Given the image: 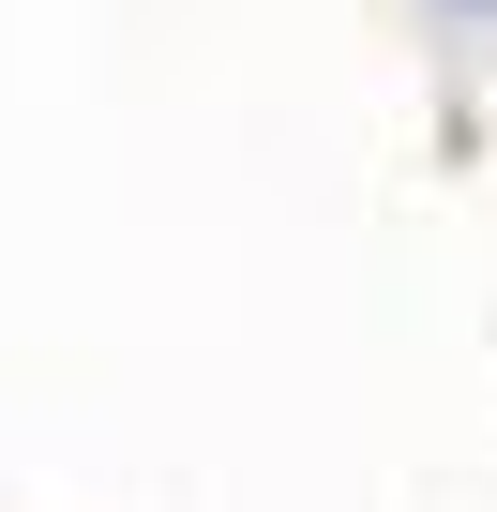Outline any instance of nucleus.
<instances>
[{"label":"nucleus","instance_id":"obj_1","mask_svg":"<svg viewBox=\"0 0 497 512\" xmlns=\"http://www.w3.org/2000/svg\"><path fill=\"white\" fill-rule=\"evenodd\" d=\"M437 16H452V31H497V0H437Z\"/></svg>","mask_w":497,"mask_h":512}]
</instances>
